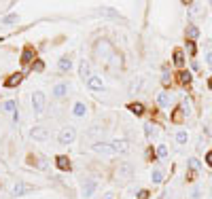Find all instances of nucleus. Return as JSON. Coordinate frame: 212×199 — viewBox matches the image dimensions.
<instances>
[{
  "label": "nucleus",
  "instance_id": "1",
  "mask_svg": "<svg viewBox=\"0 0 212 199\" xmlns=\"http://www.w3.org/2000/svg\"><path fill=\"white\" fill-rule=\"evenodd\" d=\"M32 106H34V112H43V108H45V93H40V91H36L32 95Z\"/></svg>",
  "mask_w": 212,
  "mask_h": 199
},
{
  "label": "nucleus",
  "instance_id": "2",
  "mask_svg": "<svg viewBox=\"0 0 212 199\" xmlns=\"http://www.w3.org/2000/svg\"><path fill=\"white\" fill-rule=\"evenodd\" d=\"M74 136H76V133H74V129H72V127H66V129H62V131H59V142H62V144H70V142L74 140Z\"/></svg>",
  "mask_w": 212,
  "mask_h": 199
},
{
  "label": "nucleus",
  "instance_id": "3",
  "mask_svg": "<svg viewBox=\"0 0 212 199\" xmlns=\"http://www.w3.org/2000/svg\"><path fill=\"white\" fill-rule=\"evenodd\" d=\"M91 148H94L95 152H102V155H113V152H115L113 144H102V142H95Z\"/></svg>",
  "mask_w": 212,
  "mask_h": 199
},
{
  "label": "nucleus",
  "instance_id": "4",
  "mask_svg": "<svg viewBox=\"0 0 212 199\" xmlns=\"http://www.w3.org/2000/svg\"><path fill=\"white\" fill-rule=\"evenodd\" d=\"M30 133H32V138H34V140H45V138L49 136V129L47 127H34Z\"/></svg>",
  "mask_w": 212,
  "mask_h": 199
},
{
  "label": "nucleus",
  "instance_id": "5",
  "mask_svg": "<svg viewBox=\"0 0 212 199\" xmlns=\"http://www.w3.org/2000/svg\"><path fill=\"white\" fill-rule=\"evenodd\" d=\"M32 187L30 184H24V182H17L15 187H13V195H25V193H30Z\"/></svg>",
  "mask_w": 212,
  "mask_h": 199
},
{
  "label": "nucleus",
  "instance_id": "6",
  "mask_svg": "<svg viewBox=\"0 0 212 199\" xmlns=\"http://www.w3.org/2000/svg\"><path fill=\"white\" fill-rule=\"evenodd\" d=\"M87 85H89V89L100 91V89H102V79H100V76H91V79L87 81Z\"/></svg>",
  "mask_w": 212,
  "mask_h": 199
},
{
  "label": "nucleus",
  "instance_id": "7",
  "mask_svg": "<svg viewBox=\"0 0 212 199\" xmlns=\"http://www.w3.org/2000/svg\"><path fill=\"white\" fill-rule=\"evenodd\" d=\"M113 148H115V152H125L130 146H127V142H125V140H115V142H113Z\"/></svg>",
  "mask_w": 212,
  "mask_h": 199
},
{
  "label": "nucleus",
  "instance_id": "8",
  "mask_svg": "<svg viewBox=\"0 0 212 199\" xmlns=\"http://www.w3.org/2000/svg\"><path fill=\"white\" fill-rule=\"evenodd\" d=\"M117 176H119V178H130V176H131V165L123 163V165H121V167H119Z\"/></svg>",
  "mask_w": 212,
  "mask_h": 199
},
{
  "label": "nucleus",
  "instance_id": "9",
  "mask_svg": "<svg viewBox=\"0 0 212 199\" xmlns=\"http://www.w3.org/2000/svg\"><path fill=\"white\" fill-rule=\"evenodd\" d=\"M66 91H68V85H64V83H59V85H55V87H53V95H55V97L66 95Z\"/></svg>",
  "mask_w": 212,
  "mask_h": 199
},
{
  "label": "nucleus",
  "instance_id": "10",
  "mask_svg": "<svg viewBox=\"0 0 212 199\" xmlns=\"http://www.w3.org/2000/svg\"><path fill=\"white\" fill-rule=\"evenodd\" d=\"M58 167L59 170H70V161H68V157H58Z\"/></svg>",
  "mask_w": 212,
  "mask_h": 199
},
{
  "label": "nucleus",
  "instance_id": "11",
  "mask_svg": "<svg viewBox=\"0 0 212 199\" xmlns=\"http://www.w3.org/2000/svg\"><path fill=\"white\" fill-rule=\"evenodd\" d=\"M94 188H95V182H94V180H87V184H85V188H83L85 197H89V195L94 193Z\"/></svg>",
  "mask_w": 212,
  "mask_h": 199
},
{
  "label": "nucleus",
  "instance_id": "12",
  "mask_svg": "<svg viewBox=\"0 0 212 199\" xmlns=\"http://www.w3.org/2000/svg\"><path fill=\"white\" fill-rule=\"evenodd\" d=\"M100 15H106V17H117V19H121V15H119L117 11H113V9H100Z\"/></svg>",
  "mask_w": 212,
  "mask_h": 199
},
{
  "label": "nucleus",
  "instance_id": "13",
  "mask_svg": "<svg viewBox=\"0 0 212 199\" xmlns=\"http://www.w3.org/2000/svg\"><path fill=\"white\" fill-rule=\"evenodd\" d=\"M81 76H83V79H87V81L91 79V76H89V64H87V61H83V64H81Z\"/></svg>",
  "mask_w": 212,
  "mask_h": 199
},
{
  "label": "nucleus",
  "instance_id": "14",
  "mask_svg": "<svg viewBox=\"0 0 212 199\" xmlns=\"http://www.w3.org/2000/svg\"><path fill=\"white\" fill-rule=\"evenodd\" d=\"M70 66H72V61H70L68 57L59 59V70H70Z\"/></svg>",
  "mask_w": 212,
  "mask_h": 199
},
{
  "label": "nucleus",
  "instance_id": "15",
  "mask_svg": "<svg viewBox=\"0 0 212 199\" xmlns=\"http://www.w3.org/2000/svg\"><path fill=\"white\" fill-rule=\"evenodd\" d=\"M19 81H21V74H15V76H11V79L7 81V87H15Z\"/></svg>",
  "mask_w": 212,
  "mask_h": 199
},
{
  "label": "nucleus",
  "instance_id": "16",
  "mask_svg": "<svg viewBox=\"0 0 212 199\" xmlns=\"http://www.w3.org/2000/svg\"><path fill=\"white\" fill-rule=\"evenodd\" d=\"M130 110L134 112V115H142V112H144L142 104H130Z\"/></svg>",
  "mask_w": 212,
  "mask_h": 199
},
{
  "label": "nucleus",
  "instance_id": "17",
  "mask_svg": "<svg viewBox=\"0 0 212 199\" xmlns=\"http://www.w3.org/2000/svg\"><path fill=\"white\" fill-rule=\"evenodd\" d=\"M157 102L161 106H168L170 104V97H168V93H159V97H157Z\"/></svg>",
  "mask_w": 212,
  "mask_h": 199
},
{
  "label": "nucleus",
  "instance_id": "18",
  "mask_svg": "<svg viewBox=\"0 0 212 199\" xmlns=\"http://www.w3.org/2000/svg\"><path fill=\"white\" fill-rule=\"evenodd\" d=\"M74 115H76V117H83V115H85V106H83L81 102L74 106Z\"/></svg>",
  "mask_w": 212,
  "mask_h": 199
},
{
  "label": "nucleus",
  "instance_id": "19",
  "mask_svg": "<svg viewBox=\"0 0 212 199\" xmlns=\"http://www.w3.org/2000/svg\"><path fill=\"white\" fill-rule=\"evenodd\" d=\"M161 180H164L161 170H153V182H161Z\"/></svg>",
  "mask_w": 212,
  "mask_h": 199
},
{
  "label": "nucleus",
  "instance_id": "20",
  "mask_svg": "<svg viewBox=\"0 0 212 199\" xmlns=\"http://www.w3.org/2000/svg\"><path fill=\"white\" fill-rule=\"evenodd\" d=\"M187 34H189V38H195V36L200 34V30H197L195 25H191V28H189V30H187Z\"/></svg>",
  "mask_w": 212,
  "mask_h": 199
},
{
  "label": "nucleus",
  "instance_id": "21",
  "mask_svg": "<svg viewBox=\"0 0 212 199\" xmlns=\"http://www.w3.org/2000/svg\"><path fill=\"white\" fill-rule=\"evenodd\" d=\"M15 21H17V15H7L2 19V24H15Z\"/></svg>",
  "mask_w": 212,
  "mask_h": 199
},
{
  "label": "nucleus",
  "instance_id": "22",
  "mask_svg": "<svg viewBox=\"0 0 212 199\" xmlns=\"http://www.w3.org/2000/svg\"><path fill=\"white\" fill-rule=\"evenodd\" d=\"M174 61H176V66H182V53H180V51L174 53Z\"/></svg>",
  "mask_w": 212,
  "mask_h": 199
},
{
  "label": "nucleus",
  "instance_id": "23",
  "mask_svg": "<svg viewBox=\"0 0 212 199\" xmlns=\"http://www.w3.org/2000/svg\"><path fill=\"white\" fill-rule=\"evenodd\" d=\"M30 57H32V51H30V49H25V51H24V59H21V61H24V64H28V61H30Z\"/></svg>",
  "mask_w": 212,
  "mask_h": 199
},
{
  "label": "nucleus",
  "instance_id": "24",
  "mask_svg": "<svg viewBox=\"0 0 212 199\" xmlns=\"http://www.w3.org/2000/svg\"><path fill=\"white\" fill-rule=\"evenodd\" d=\"M4 110L7 112H13L15 110V102H4Z\"/></svg>",
  "mask_w": 212,
  "mask_h": 199
},
{
  "label": "nucleus",
  "instance_id": "25",
  "mask_svg": "<svg viewBox=\"0 0 212 199\" xmlns=\"http://www.w3.org/2000/svg\"><path fill=\"white\" fill-rule=\"evenodd\" d=\"M176 140L178 142H187V133H185V131H178V133H176Z\"/></svg>",
  "mask_w": 212,
  "mask_h": 199
},
{
  "label": "nucleus",
  "instance_id": "26",
  "mask_svg": "<svg viewBox=\"0 0 212 199\" xmlns=\"http://www.w3.org/2000/svg\"><path fill=\"white\" fill-rule=\"evenodd\" d=\"M180 81L189 83V81H191V74H189V72H180Z\"/></svg>",
  "mask_w": 212,
  "mask_h": 199
},
{
  "label": "nucleus",
  "instance_id": "27",
  "mask_svg": "<svg viewBox=\"0 0 212 199\" xmlns=\"http://www.w3.org/2000/svg\"><path fill=\"white\" fill-rule=\"evenodd\" d=\"M182 110H185V112H191V102H185V104H182Z\"/></svg>",
  "mask_w": 212,
  "mask_h": 199
},
{
  "label": "nucleus",
  "instance_id": "28",
  "mask_svg": "<svg viewBox=\"0 0 212 199\" xmlns=\"http://www.w3.org/2000/svg\"><path fill=\"white\" fill-rule=\"evenodd\" d=\"M165 146H159V148H157V155H159V157H165Z\"/></svg>",
  "mask_w": 212,
  "mask_h": 199
},
{
  "label": "nucleus",
  "instance_id": "29",
  "mask_svg": "<svg viewBox=\"0 0 212 199\" xmlns=\"http://www.w3.org/2000/svg\"><path fill=\"white\" fill-rule=\"evenodd\" d=\"M43 68H45V64H43V61H36V64H34V70H38V72H40Z\"/></svg>",
  "mask_w": 212,
  "mask_h": 199
},
{
  "label": "nucleus",
  "instance_id": "30",
  "mask_svg": "<svg viewBox=\"0 0 212 199\" xmlns=\"http://www.w3.org/2000/svg\"><path fill=\"white\" fill-rule=\"evenodd\" d=\"M189 165H191V167H193V170H197V159H189Z\"/></svg>",
  "mask_w": 212,
  "mask_h": 199
},
{
  "label": "nucleus",
  "instance_id": "31",
  "mask_svg": "<svg viewBox=\"0 0 212 199\" xmlns=\"http://www.w3.org/2000/svg\"><path fill=\"white\" fill-rule=\"evenodd\" d=\"M155 133V129H153V125H146V136H153Z\"/></svg>",
  "mask_w": 212,
  "mask_h": 199
},
{
  "label": "nucleus",
  "instance_id": "32",
  "mask_svg": "<svg viewBox=\"0 0 212 199\" xmlns=\"http://www.w3.org/2000/svg\"><path fill=\"white\" fill-rule=\"evenodd\" d=\"M206 61H208V66L212 68V53H208V55H206Z\"/></svg>",
  "mask_w": 212,
  "mask_h": 199
},
{
  "label": "nucleus",
  "instance_id": "33",
  "mask_svg": "<svg viewBox=\"0 0 212 199\" xmlns=\"http://www.w3.org/2000/svg\"><path fill=\"white\" fill-rule=\"evenodd\" d=\"M187 49H189V53H195V45H193V43H189Z\"/></svg>",
  "mask_w": 212,
  "mask_h": 199
},
{
  "label": "nucleus",
  "instance_id": "34",
  "mask_svg": "<svg viewBox=\"0 0 212 199\" xmlns=\"http://www.w3.org/2000/svg\"><path fill=\"white\" fill-rule=\"evenodd\" d=\"M206 161H208V165H212V152H208V155H206Z\"/></svg>",
  "mask_w": 212,
  "mask_h": 199
},
{
  "label": "nucleus",
  "instance_id": "35",
  "mask_svg": "<svg viewBox=\"0 0 212 199\" xmlns=\"http://www.w3.org/2000/svg\"><path fill=\"white\" fill-rule=\"evenodd\" d=\"M146 195H149L146 191H140V199H146Z\"/></svg>",
  "mask_w": 212,
  "mask_h": 199
},
{
  "label": "nucleus",
  "instance_id": "36",
  "mask_svg": "<svg viewBox=\"0 0 212 199\" xmlns=\"http://www.w3.org/2000/svg\"><path fill=\"white\" fill-rule=\"evenodd\" d=\"M210 87H212V79H210Z\"/></svg>",
  "mask_w": 212,
  "mask_h": 199
}]
</instances>
